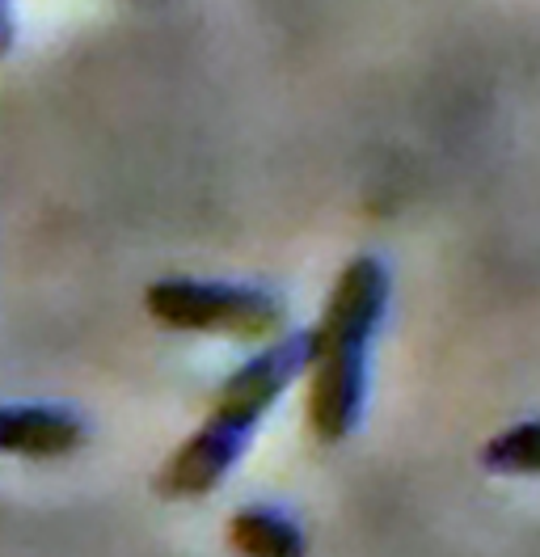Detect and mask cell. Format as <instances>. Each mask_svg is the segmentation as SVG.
Here are the masks:
<instances>
[{
    "instance_id": "cell-1",
    "label": "cell",
    "mask_w": 540,
    "mask_h": 557,
    "mask_svg": "<svg viewBox=\"0 0 540 557\" xmlns=\"http://www.w3.org/2000/svg\"><path fill=\"white\" fill-rule=\"evenodd\" d=\"M389 271L376 258L342 267L321 321L308 330V426L317 440L338 444L355 431L368 384V343L384 317Z\"/></svg>"
},
{
    "instance_id": "cell-2",
    "label": "cell",
    "mask_w": 540,
    "mask_h": 557,
    "mask_svg": "<svg viewBox=\"0 0 540 557\" xmlns=\"http://www.w3.org/2000/svg\"><path fill=\"white\" fill-rule=\"evenodd\" d=\"M308 368V334H292L283 343L267 347L258 359L241 363L229 381L220 384L211 414L199 431L169 456V465L157 478V490L165 498H202L207 490L224 482V473L236 465L249 431L262 422L279 393Z\"/></svg>"
},
{
    "instance_id": "cell-3",
    "label": "cell",
    "mask_w": 540,
    "mask_h": 557,
    "mask_svg": "<svg viewBox=\"0 0 540 557\" xmlns=\"http://www.w3.org/2000/svg\"><path fill=\"white\" fill-rule=\"evenodd\" d=\"M152 321L169 330L195 334H229V338H267L283 325L279 305L267 292L233 287V283H199V278H161L144 292Z\"/></svg>"
},
{
    "instance_id": "cell-4",
    "label": "cell",
    "mask_w": 540,
    "mask_h": 557,
    "mask_svg": "<svg viewBox=\"0 0 540 557\" xmlns=\"http://www.w3.org/2000/svg\"><path fill=\"white\" fill-rule=\"evenodd\" d=\"M81 418L56 406H0V456L51 460L81 448Z\"/></svg>"
},
{
    "instance_id": "cell-5",
    "label": "cell",
    "mask_w": 540,
    "mask_h": 557,
    "mask_svg": "<svg viewBox=\"0 0 540 557\" xmlns=\"http://www.w3.org/2000/svg\"><path fill=\"white\" fill-rule=\"evenodd\" d=\"M229 541L241 557H304L300 528L267 507L236 511L229 523Z\"/></svg>"
},
{
    "instance_id": "cell-6",
    "label": "cell",
    "mask_w": 540,
    "mask_h": 557,
    "mask_svg": "<svg viewBox=\"0 0 540 557\" xmlns=\"http://www.w3.org/2000/svg\"><path fill=\"white\" fill-rule=\"evenodd\" d=\"M481 465L490 473H540V422H519V426H506L503 435H494L486 448H481Z\"/></svg>"
},
{
    "instance_id": "cell-7",
    "label": "cell",
    "mask_w": 540,
    "mask_h": 557,
    "mask_svg": "<svg viewBox=\"0 0 540 557\" xmlns=\"http://www.w3.org/2000/svg\"><path fill=\"white\" fill-rule=\"evenodd\" d=\"M0 38H4V17H0Z\"/></svg>"
}]
</instances>
